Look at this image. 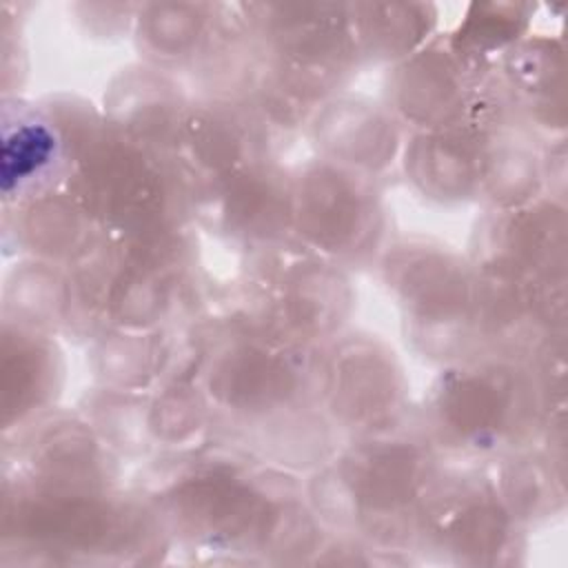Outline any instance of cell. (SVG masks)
Instances as JSON below:
<instances>
[{
    "label": "cell",
    "mask_w": 568,
    "mask_h": 568,
    "mask_svg": "<svg viewBox=\"0 0 568 568\" xmlns=\"http://www.w3.org/2000/svg\"><path fill=\"white\" fill-rule=\"evenodd\" d=\"M64 133L42 111L4 100L2 106V191L4 204L44 195L64 178Z\"/></svg>",
    "instance_id": "277c9868"
},
{
    "label": "cell",
    "mask_w": 568,
    "mask_h": 568,
    "mask_svg": "<svg viewBox=\"0 0 568 568\" xmlns=\"http://www.w3.org/2000/svg\"><path fill=\"white\" fill-rule=\"evenodd\" d=\"M51 344L27 328L18 326L16 337L4 326V404L16 395V399L4 406L7 419L13 410L18 417L31 408H40L55 386V357Z\"/></svg>",
    "instance_id": "9c48e42d"
},
{
    "label": "cell",
    "mask_w": 568,
    "mask_h": 568,
    "mask_svg": "<svg viewBox=\"0 0 568 568\" xmlns=\"http://www.w3.org/2000/svg\"><path fill=\"white\" fill-rule=\"evenodd\" d=\"M435 24L430 4H351L357 55H402Z\"/></svg>",
    "instance_id": "ba28073f"
},
{
    "label": "cell",
    "mask_w": 568,
    "mask_h": 568,
    "mask_svg": "<svg viewBox=\"0 0 568 568\" xmlns=\"http://www.w3.org/2000/svg\"><path fill=\"white\" fill-rule=\"evenodd\" d=\"M430 422L450 446L490 453L517 450L535 437L541 395L530 371L506 357L464 362L433 388Z\"/></svg>",
    "instance_id": "6da1fadb"
},
{
    "label": "cell",
    "mask_w": 568,
    "mask_h": 568,
    "mask_svg": "<svg viewBox=\"0 0 568 568\" xmlns=\"http://www.w3.org/2000/svg\"><path fill=\"white\" fill-rule=\"evenodd\" d=\"M428 475L430 466L422 448L371 439L331 462L320 481L326 490H335L355 524L373 530L388 524V532H395L399 521L413 528L415 519H422Z\"/></svg>",
    "instance_id": "7a4b0ae2"
},
{
    "label": "cell",
    "mask_w": 568,
    "mask_h": 568,
    "mask_svg": "<svg viewBox=\"0 0 568 568\" xmlns=\"http://www.w3.org/2000/svg\"><path fill=\"white\" fill-rule=\"evenodd\" d=\"M524 11L526 7L521 4H475L453 42L462 51L481 58L484 51L499 49L504 42H510L513 33L515 38L521 33L528 18Z\"/></svg>",
    "instance_id": "30bf717a"
},
{
    "label": "cell",
    "mask_w": 568,
    "mask_h": 568,
    "mask_svg": "<svg viewBox=\"0 0 568 568\" xmlns=\"http://www.w3.org/2000/svg\"><path fill=\"white\" fill-rule=\"evenodd\" d=\"M488 151L473 129H444L417 138L406 151V171L428 193L464 197L484 184Z\"/></svg>",
    "instance_id": "52a82bcc"
},
{
    "label": "cell",
    "mask_w": 568,
    "mask_h": 568,
    "mask_svg": "<svg viewBox=\"0 0 568 568\" xmlns=\"http://www.w3.org/2000/svg\"><path fill=\"white\" fill-rule=\"evenodd\" d=\"M470 58L453 40L439 49L419 51L399 69V109L406 118L433 126V131L462 126L470 111Z\"/></svg>",
    "instance_id": "5b68a950"
},
{
    "label": "cell",
    "mask_w": 568,
    "mask_h": 568,
    "mask_svg": "<svg viewBox=\"0 0 568 568\" xmlns=\"http://www.w3.org/2000/svg\"><path fill=\"white\" fill-rule=\"evenodd\" d=\"M291 226L328 255L357 257L377 244L382 209L364 178L326 160L291 184Z\"/></svg>",
    "instance_id": "3957f363"
},
{
    "label": "cell",
    "mask_w": 568,
    "mask_h": 568,
    "mask_svg": "<svg viewBox=\"0 0 568 568\" xmlns=\"http://www.w3.org/2000/svg\"><path fill=\"white\" fill-rule=\"evenodd\" d=\"M324 390L335 415L362 424V428H384L393 419L399 399V375L384 353L371 342H353L333 353L322 368Z\"/></svg>",
    "instance_id": "8992f818"
}]
</instances>
